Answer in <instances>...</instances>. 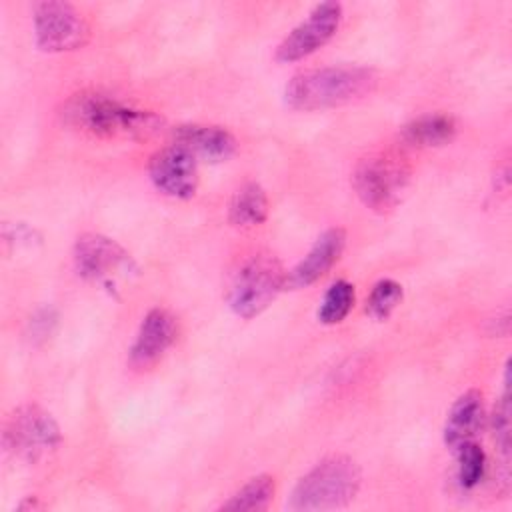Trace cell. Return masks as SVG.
<instances>
[{
	"label": "cell",
	"mask_w": 512,
	"mask_h": 512,
	"mask_svg": "<svg viewBox=\"0 0 512 512\" xmlns=\"http://www.w3.org/2000/svg\"><path fill=\"white\" fill-rule=\"evenodd\" d=\"M62 116L70 126L104 138L118 136L142 140L158 134L164 126V120L158 114L122 104L120 100L100 92H82L72 96L64 104Z\"/></svg>",
	"instance_id": "obj_1"
},
{
	"label": "cell",
	"mask_w": 512,
	"mask_h": 512,
	"mask_svg": "<svg viewBox=\"0 0 512 512\" xmlns=\"http://www.w3.org/2000/svg\"><path fill=\"white\" fill-rule=\"evenodd\" d=\"M376 82V72L364 66L312 68L290 78L284 98L294 110H324L368 96L376 88Z\"/></svg>",
	"instance_id": "obj_2"
},
{
	"label": "cell",
	"mask_w": 512,
	"mask_h": 512,
	"mask_svg": "<svg viewBox=\"0 0 512 512\" xmlns=\"http://www.w3.org/2000/svg\"><path fill=\"white\" fill-rule=\"evenodd\" d=\"M362 474L358 464L342 454H334L308 470L292 490L290 510H334L346 506L360 490Z\"/></svg>",
	"instance_id": "obj_3"
},
{
	"label": "cell",
	"mask_w": 512,
	"mask_h": 512,
	"mask_svg": "<svg viewBox=\"0 0 512 512\" xmlns=\"http://www.w3.org/2000/svg\"><path fill=\"white\" fill-rule=\"evenodd\" d=\"M284 286L286 272L282 264L270 254H254L234 272L228 288V304L234 314L254 318L272 304Z\"/></svg>",
	"instance_id": "obj_4"
},
{
	"label": "cell",
	"mask_w": 512,
	"mask_h": 512,
	"mask_svg": "<svg viewBox=\"0 0 512 512\" xmlns=\"http://www.w3.org/2000/svg\"><path fill=\"white\" fill-rule=\"evenodd\" d=\"M60 442L62 434L56 420L36 404L16 408L4 426V446L8 452L30 464L48 460Z\"/></svg>",
	"instance_id": "obj_5"
},
{
	"label": "cell",
	"mask_w": 512,
	"mask_h": 512,
	"mask_svg": "<svg viewBox=\"0 0 512 512\" xmlns=\"http://www.w3.org/2000/svg\"><path fill=\"white\" fill-rule=\"evenodd\" d=\"M410 182V168L396 156L372 154L358 162L352 186L358 198L376 212H388L398 202Z\"/></svg>",
	"instance_id": "obj_6"
},
{
	"label": "cell",
	"mask_w": 512,
	"mask_h": 512,
	"mask_svg": "<svg viewBox=\"0 0 512 512\" xmlns=\"http://www.w3.org/2000/svg\"><path fill=\"white\" fill-rule=\"evenodd\" d=\"M34 34L44 52H70L88 42L90 28L72 4L48 0L34 6Z\"/></svg>",
	"instance_id": "obj_7"
},
{
	"label": "cell",
	"mask_w": 512,
	"mask_h": 512,
	"mask_svg": "<svg viewBox=\"0 0 512 512\" xmlns=\"http://www.w3.org/2000/svg\"><path fill=\"white\" fill-rule=\"evenodd\" d=\"M340 22L342 6L338 2H322L314 6L310 14L278 44L276 58L280 62H296L314 54L336 34Z\"/></svg>",
	"instance_id": "obj_8"
},
{
	"label": "cell",
	"mask_w": 512,
	"mask_h": 512,
	"mask_svg": "<svg viewBox=\"0 0 512 512\" xmlns=\"http://www.w3.org/2000/svg\"><path fill=\"white\" fill-rule=\"evenodd\" d=\"M152 184L166 196L186 200L198 190V162L192 152L180 144L156 150L148 162Z\"/></svg>",
	"instance_id": "obj_9"
},
{
	"label": "cell",
	"mask_w": 512,
	"mask_h": 512,
	"mask_svg": "<svg viewBox=\"0 0 512 512\" xmlns=\"http://www.w3.org/2000/svg\"><path fill=\"white\" fill-rule=\"evenodd\" d=\"M178 334L176 318L164 308H152L140 322L134 344L130 348V364L146 370L154 366L174 344Z\"/></svg>",
	"instance_id": "obj_10"
},
{
	"label": "cell",
	"mask_w": 512,
	"mask_h": 512,
	"mask_svg": "<svg viewBox=\"0 0 512 512\" xmlns=\"http://www.w3.org/2000/svg\"><path fill=\"white\" fill-rule=\"evenodd\" d=\"M346 246V232L340 226L324 230L308 254L290 270L286 272V286L288 290H300L330 272V268L340 260Z\"/></svg>",
	"instance_id": "obj_11"
},
{
	"label": "cell",
	"mask_w": 512,
	"mask_h": 512,
	"mask_svg": "<svg viewBox=\"0 0 512 512\" xmlns=\"http://www.w3.org/2000/svg\"><path fill=\"white\" fill-rule=\"evenodd\" d=\"M130 262L128 252L112 238L102 234H82L74 246V264L80 276L104 280Z\"/></svg>",
	"instance_id": "obj_12"
},
{
	"label": "cell",
	"mask_w": 512,
	"mask_h": 512,
	"mask_svg": "<svg viewBox=\"0 0 512 512\" xmlns=\"http://www.w3.org/2000/svg\"><path fill=\"white\" fill-rule=\"evenodd\" d=\"M174 144L210 162L228 160L236 152V138L214 124H180L174 128Z\"/></svg>",
	"instance_id": "obj_13"
},
{
	"label": "cell",
	"mask_w": 512,
	"mask_h": 512,
	"mask_svg": "<svg viewBox=\"0 0 512 512\" xmlns=\"http://www.w3.org/2000/svg\"><path fill=\"white\" fill-rule=\"evenodd\" d=\"M484 424V398L478 390H466L452 404L446 424H444V442L452 450L474 442L476 434Z\"/></svg>",
	"instance_id": "obj_14"
},
{
	"label": "cell",
	"mask_w": 512,
	"mask_h": 512,
	"mask_svg": "<svg viewBox=\"0 0 512 512\" xmlns=\"http://www.w3.org/2000/svg\"><path fill=\"white\" fill-rule=\"evenodd\" d=\"M400 136L410 146H442L456 136V122L448 114H424L410 120Z\"/></svg>",
	"instance_id": "obj_15"
},
{
	"label": "cell",
	"mask_w": 512,
	"mask_h": 512,
	"mask_svg": "<svg viewBox=\"0 0 512 512\" xmlns=\"http://www.w3.org/2000/svg\"><path fill=\"white\" fill-rule=\"evenodd\" d=\"M228 218L234 226H258L268 218V196L264 188L256 182H246L240 186L228 208Z\"/></svg>",
	"instance_id": "obj_16"
},
{
	"label": "cell",
	"mask_w": 512,
	"mask_h": 512,
	"mask_svg": "<svg viewBox=\"0 0 512 512\" xmlns=\"http://www.w3.org/2000/svg\"><path fill=\"white\" fill-rule=\"evenodd\" d=\"M274 496V478L268 474H260L250 478L238 492H234L220 510L232 512H260L266 510Z\"/></svg>",
	"instance_id": "obj_17"
},
{
	"label": "cell",
	"mask_w": 512,
	"mask_h": 512,
	"mask_svg": "<svg viewBox=\"0 0 512 512\" xmlns=\"http://www.w3.org/2000/svg\"><path fill=\"white\" fill-rule=\"evenodd\" d=\"M354 286L346 280H336L324 294L318 308V320L322 324H340L354 306Z\"/></svg>",
	"instance_id": "obj_18"
},
{
	"label": "cell",
	"mask_w": 512,
	"mask_h": 512,
	"mask_svg": "<svg viewBox=\"0 0 512 512\" xmlns=\"http://www.w3.org/2000/svg\"><path fill=\"white\" fill-rule=\"evenodd\" d=\"M456 452L458 458V468H456V476L462 488H474L482 482L484 472H486V454L484 450L474 442H468L464 446H460Z\"/></svg>",
	"instance_id": "obj_19"
},
{
	"label": "cell",
	"mask_w": 512,
	"mask_h": 512,
	"mask_svg": "<svg viewBox=\"0 0 512 512\" xmlns=\"http://www.w3.org/2000/svg\"><path fill=\"white\" fill-rule=\"evenodd\" d=\"M402 300V286L396 280L382 278L374 284L368 300H366V312L376 320H386L394 308Z\"/></svg>",
	"instance_id": "obj_20"
},
{
	"label": "cell",
	"mask_w": 512,
	"mask_h": 512,
	"mask_svg": "<svg viewBox=\"0 0 512 512\" xmlns=\"http://www.w3.org/2000/svg\"><path fill=\"white\" fill-rule=\"evenodd\" d=\"M510 376H508V364H506V374H504V392L498 400V404L494 406V414H492V430H494V440L496 446L500 450V454L504 456V460L508 462V454H510Z\"/></svg>",
	"instance_id": "obj_21"
}]
</instances>
